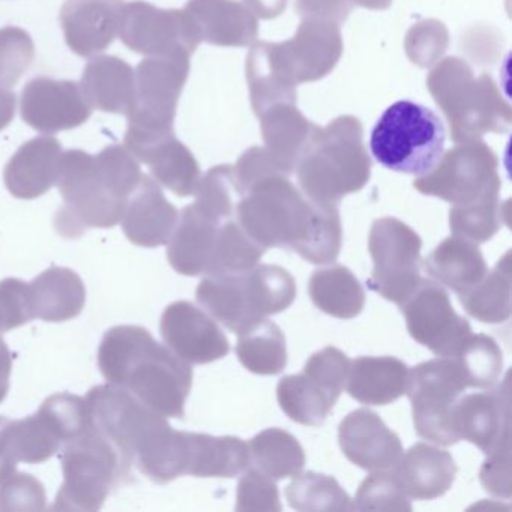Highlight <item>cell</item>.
<instances>
[{
  "label": "cell",
  "mask_w": 512,
  "mask_h": 512,
  "mask_svg": "<svg viewBox=\"0 0 512 512\" xmlns=\"http://www.w3.org/2000/svg\"><path fill=\"white\" fill-rule=\"evenodd\" d=\"M142 176L139 161L125 146H106L97 155L64 152L56 179L64 205L55 217L56 230L74 239L89 229H112L121 223Z\"/></svg>",
  "instance_id": "1"
},
{
  "label": "cell",
  "mask_w": 512,
  "mask_h": 512,
  "mask_svg": "<svg viewBox=\"0 0 512 512\" xmlns=\"http://www.w3.org/2000/svg\"><path fill=\"white\" fill-rule=\"evenodd\" d=\"M85 400L91 424L118 449L128 466H136L157 484L185 475L187 431L173 430L166 416L112 383L95 386Z\"/></svg>",
  "instance_id": "2"
},
{
  "label": "cell",
  "mask_w": 512,
  "mask_h": 512,
  "mask_svg": "<svg viewBox=\"0 0 512 512\" xmlns=\"http://www.w3.org/2000/svg\"><path fill=\"white\" fill-rule=\"evenodd\" d=\"M98 367L107 382L130 392L149 409L166 418H184L193 368L143 326L110 328L98 349Z\"/></svg>",
  "instance_id": "3"
},
{
  "label": "cell",
  "mask_w": 512,
  "mask_h": 512,
  "mask_svg": "<svg viewBox=\"0 0 512 512\" xmlns=\"http://www.w3.org/2000/svg\"><path fill=\"white\" fill-rule=\"evenodd\" d=\"M295 170L302 194L316 205L338 206L347 194L361 191L371 178L361 121L347 115L317 127Z\"/></svg>",
  "instance_id": "4"
},
{
  "label": "cell",
  "mask_w": 512,
  "mask_h": 512,
  "mask_svg": "<svg viewBox=\"0 0 512 512\" xmlns=\"http://www.w3.org/2000/svg\"><path fill=\"white\" fill-rule=\"evenodd\" d=\"M427 88L449 122L455 143L473 142L488 133H508L512 110L488 74L475 77L460 58H446L430 71Z\"/></svg>",
  "instance_id": "5"
},
{
  "label": "cell",
  "mask_w": 512,
  "mask_h": 512,
  "mask_svg": "<svg viewBox=\"0 0 512 512\" xmlns=\"http://www.w3.org/2000/svg\"><path fill=\"white\" fill-rule=\"evenodd\" d=\"M295 298V278L277 265H257L241 274L208 275L196 290L197 302L209 316L238 335L287 310Z\"/></svg>",
  "instance_id": "6"
},
{
  "label": "cell",
  "mask_w": 512,
  "mask_h": 512,
  "mask_svg": "<svg viewBox=\"0 0 512 512\" xmlns=\"http://www.w3.org/2000/svg\"><path fill=\"white\" fill-rule=\"evenodd\" d=\"M316 212V203L310 202L283 173H272L254 182L235 209L236 223L265 250H298Z\"/></svg>",
  "instance_id": "7"
},
{
  "label": "cell",
  "mask_w": 512,
  "mask_h": 512,
  "mask_svg": "<svg viewBox=\"0 0 512 512\" xmlns=\"http://www.w3.org/2000/svg\"><path fill=\"white\" fill-rule=\"evenodd\" d=\"M445 140V125L433 110L403 100L380 116L371 131L370 149L386 169L419 178L439 163Z\"/></svg>",
  "instance_id": "8"
},
{
  "label": "cell",
  "mask_w": 512,
  "mask_h": 512,
  "mask_svg": "<svg viewBox=\"0 0 512 512\" xmlns=\"http://www.w3.org/2000/svg\"><path fill=\"white\" fill-rule=\"evenodd\" d=\"M191 56H148L136 68V94L124 146L134 158L175 134L179 98L190 76Z\"/></svg>",
  "instance_id": "9"
},
{
  "label": "cell",
  "mask_w": 512,
  "mask_h": 512,
  "mask_svg": "<svg viewBox=\"0 0 512 512\" xmlns=\"http://www.w3.org/2000/svg\"><path fill=\"white\" fill-rule=\"evenodd\" d=\"M61 463L64 482L55 511H98L131 470L118 449L92 424L62 446Z\"/></svg>",
  "instance_id": "10"
},
{
  "label": "cell",
  "mask_w": 512,
  "mask_h": 512,
  "mask_svg": "<svg viewBox=\"0 0 512 512\" xmlns=\"http://www.w3.org/2000/svg\"><path fill=\"white\" fill-rule=\"evenodd\" d=\"M467 388L466 377L452 356H439L409 370L406 394L418 436L436 445H455L449 416Z\"/></svg>",
  "instance_id": "11"
},
{
  "label": "cell",
  "mask_w": 512,
  "mask_h": 512,
  "mask_svg": "<svg viewBox=\"0 0 512 512\" xmlns=\"http://www.w3.org/2000/svg\"><path fill=\"white\" fill-rule=\"evenodd\" d=\"M422 241L398 218L374 221L368 236L373 272L367 280L371 292L401 305L421 281Z\"/></svg>",
  "instance_id": "12"
},
{
  "label": "cell",
  "mask_w": 512,
  "mask_h": 512,
  "mask_svg": "<svg viewBox=\"0 0 512 512\" xmlns=\"http://www.w3.org/2000/svg\"><path fill=\"white\" fill-rule=\"evenodd\" d=\"M496 154L481 139L457 143L442 155L427 175L419 176L413 187L425 196L439 197L452 205H466L500 194L502 181Z\"/></svg>",
  "instance_id": "13"
},
{
  "label": "cell",
  "mask_w": 512,
  "mask_h": 512,
  "mask_svg": "<svg viewBox=\"0 0 512 512\" xmlns=\"http://www.w3.org/2000/svg\"><path fill=\"white\" fill-rule=\"evenodd\" d=\"M89 422L85 398L70 392L52 395L35 415L19 421L11 419V452L17 463H44L86 431Z\"/></svg>",
  "instance_id": "14"
},
{
  "label": "cell",
  "mask_w": 512,
  "mask_h": 512,
  "mask_svg": "<svg viewBox=\"0 0 512 512\" xmlns=\"http://www.w3.org/2000/svg\"><path fill=\"white\" fill-rule=\"evenodd\" d=\"M119 38L134 53L146 56H193L199 32L185 10H163L145 0L125 4Z\"/></svg>",
  "instance_id": "15"
},
{
  "label": "cell",
  "mask_w": 512,
  "mask_h": 512,
  "mask_svg": "<svg viewBox=\"0 0 512 512\" xmlns=\"http://www.w3.org/2000/svg\"><path fill=\"white\" fill-rule=\"evenodd\" d=\"M400 308L410 337L434 355H455L472 334L470 323L457 314L448 292L436 281L421 278Z\"/></svg>",
  "instance_id": "16"
},
{
  "label": "cell",
  "mask_w": 512,
  "mask_h": 512,
  "mask_svg": "<svg viewBox=\"0 0 512 512\" xmlns=\"http://www.w3.org/2000/svg\"><path fill=\"white\" fill-rule=\"evenodd\" d=\"M94 110L85 100L80 83L37 77L23 88V122L41 134H56L82 127Z\"/></svg>",
  "instance_id": "17"
},
{
  "label": "cell",
  "mask_w": 512,
  "mask_h": 512,
  "mask_svg": "<svg viewBox=\"0 0 512 512\" xmlns=\"http://www.w3.org/2000/svg\"><path fill=\"white\" fill-rule=\"evenodd\" d=\"M160 331L166 346L188 364H211L230 352L229 340L214 317L188 301L166 308Z\"/></svg>",
  "instance_id": "18"
},
{
  "label": "cell",
  "mask_w": 512,
  "mask_h": 512,
  "mask_svg": "<svg viewBox=\"0 0 512 512\" xmlns=\"http://www.w3.org/2000/svg\"><path fill=\"white\" fill-rule=\"evenodd\" d=\"M277 46L296 85L322 80L343 55L340 25L314 17L302 19L295 37Z\"/></svg>",
  "instance_id": "19"
},
{
  "label": "cell",
  "mask_w": 512,
  "mask_h": 512,
  "mask_svg": "<svg viewBox=\"0 0 512 512\" xmlns=\"http://www.w3.org/2000/svg\"><path fill=\"white\" fill-rule=\"evenodd\" d=\"M449 424L457 442L467 440L490 454L509 439L508 383H503V388L461 395L452 407Z\"/></svg>",
  "instance_id": "20"
},
{
  "label": "cell",
  "mask_w": 512,
  "mask_h": 512,
  "mask_svg": "<svg viewBox=\"0 0 512 512\" xmlns=\"http://www.w3.org/2000/svg\"><path fill=\"white\" fill-rule=\"evenodd\" d=\"M125 0H65L59 20L65 43L80 58L106 52L119 34Z\"/></svg>",
  "instance_id": "21"
},
{
  "label": "cell",
  "mask_w": 512,
  "mask_h": 512,
  "mask_svg": "<svg viewBox=\"0 0 512 512\" xmlns=\"http://www.w3.org/2000/svg\"><path fill=\"white\" fill-rule=\"evenodd\" d=\"M341 451L367 472L391 470L403 455L400 437L373 410L350 412L338 427Z\"/></svg>",
  "instance_id": "22"
},
{
  "label": "cell",
  "mask_w": 512,
  "mask_h": 512,
  "mask_svg": "<svg viewBox=\"0 0 512 512\" xmlns=\"http://www.w3.org/2000/svg\"><path fill=\"white\" fill-rule=\"evenodd\" d=\"M179 212L164 196L160 184L151 176H142L128 197L122 215V230L134 245L157 248L170 241Z\"/></svg>",
  "instance_id": "23"
},
{
  "label": "cell",
  "mask_w": 512,
  "mask_h": 512,
  "mask_svg": "<svg viewBox=\"0 0 512 512\" xmlns=\"http://www.w3.org/2000/svg\"><path fill=\"white\" fill-rule=\"evenodd\" d=\"M62 154L61 142L52 136L35 137L23 143L5 166V187L20 200L44 196L56 185Z\"/></svg>",
  "instance_id": "24"
},
{
  "label": "cell",
  "mask_w": 512,
  "mask_h": 512,
  "mask_svg": "<svg viewBox=\"0 0 512 512\" xmlns=\"http://www.w3.org/2000/svg\"><path fill=\"white\" fill-rule=\"evenodd\" d=\"M185 13L200 40L218 47H248L259 37V19L236 0H188Z\"/></svg>",
  "instance_id": "25"
},
{
  "label": "cell",
  "mask_w": 512,
  "mask_h": 512,
  "mask_svg": "<svg viewBox=\"0 0 512 512\" xmlns=\"http://www.w3.org/2000/svg\"><path fill=\"white\" fill-rule=\"evenodd\" d=\"M392 473L409 499L433 500L452 487L457 464L445 449L421 442L403 452Z\"/></svg>",
  "instance_id": "26"
},
{
  "label": "cell",
  "mask_w": 512,
  "mask_h": 512,
  "mask_svg": "<svg viewBox=\"0 0 512 512\" xmlns=\"http://www.w3.org/2000/svg\"><path fill=\"white\" fill-rule=\"evenodd\" d=\"M92 110L127 116L136 94V71L116 56H94L83 70L80 82Z\"/></svg>",
  "instance_id": "27"
},
{
  "label": "cell",
  "mask_w": 512,
  "mask_h": 512,
  "mask_svg": "<svg viewBox=\"0 0 512 512\" xmlns=\"http://www.w3.org/2000/svg\"><path fill=\"white\" fill-rule=\"evenodd\" d=\"M220 223L206 217L196 206L182 209L170 236L167 257L178 274L199 277L208 274Z\"/></svg>",
  "instance_id": "28"
},
{
  "label": "cell",
  "mask_w": 512,
  "mask_h": 512,
  "mask_svg": "<svg viewBox=\"0 0 512 512\" xmlns=\"http://www.w3.org/2000/svg\"><path fill=\"white\" fill-rule=\"evenodd\" d=\"M251 107L257 116L275 104H296L295 80L287 70L277 43H254L245 65Z\"/></svg>",
  "instance_id": "29"
},
{
  "label": "cell",
  "mask_w": 512,
  "mask_h": 512,
  "mask_svg": "<svg viewBox=\"0 0 512 512\" xmlns=\"http://www.w3.org/2000/svg\"><path fill=\"white\" fill-rule=\"evenodd\" d=\"M409 367L394 356H361L350 361L346 388L367 406H386L406 394Z\"/></svg>",
  "instance_id": "30"
},
{
  "label": "cell",
  "mask_w": 512,
  "mask_h": 512,
  "mask_svg": "<svg viewBox=\"0 0 512 512\" xmlns=\"http://www.w3.org/2000/svg\"><path fill=\"white\" fill-rule=\"evenodd\" d=\"M259 119L266 151L287 176L292 175L317 125L308 121L296 104H275L260 113Z\"/></svg>",
  "instance_id": "31"
},
{
  "label": "cell",
  "mask_w": 512,
  "mask_h": 512,
  "mask_svg": "<svg viewBox=\"0 0 512 512\" xmlns=\"http://www.w3.org/2000/svg\"><path fill=\"white\" fill-rule=\"evenodd\" d=\"M431 280L461 295L487 275L488 266L478 244L452 236L440 242L424 260Z\"/></svg>",
  "instance_id": "32"
},
{
  "label": "cell",
  "mask_w": 512,
  "mask_h": 512,
  "mask_svg": "<svg viewBox=\"0 0 512 512\" xmlns=\"http://www.w3.org/2000/svg\"><path fill=\"white\" fill-rule=\"evenodd\" d=\"M29 287L35 317L44 322H67L85 308V283L73 269L52 266L34 278Z\"/></svg>",
  "instance_id": "33"
},
{
  "label": "cell",
  "mask_w": 512,
  "mask_h": 512,
  "mask_svg": "<svg viewBox=\"0 0 512 512\" xmlns=\"http://www.w3.org/2000/svg\"><path fill=\"white\" fill-rule=\"evenodd\" d=\"M185 475L197 478H235L251 464L250 448L239 437L188 433Z\"/></svg>",
  "instance_id": "34"
},
{
  "label": "cell",
  "mask_w": 512,
  "mask_h": 512,
  "mask_svg": "<svg viewBox=\"0 0 512 512\" xmlns=\"http://www.w3.org/2000/svg\"><path fill=\"white\" fill-rule=\"evenodd\" d=\"M151 169L158 184L179 197L193 196L199 184L200 167L193 152L175 134L160 140L136 158Z\"/></svg>",
  "instance_id": "35"
},
{
  "label": "cell",
  "mask_w": 512,
  "mask_h": 512,
  "mask_svg": "<svg viewBox=\"0 0 512 512\" xmlns=\"http://www.w3.org/2000/svg\"><path fill=\"white\" fill-rule=\"evenodd\" d=\"M311 301L323 313L349 320L365 307V290L358 278L343 265L317 269L308 281Z\"/></svg>",
  "instance_id": "36"
},
{
  "label": "cell",
  "mask_w": 512,
  "mask_h": 512,
  "mask_svg": "<svg viewBox=\"0 0 512 512\" xmlns=\"http://www.w3.org/2000/svg\"><path fill=\"white\" fill-rule=\"evenodd\" d=\"M458 301L473 319L482 323H503L511 317V266L509 253L496 268L487 272L472 289L458 295Z\"/></svg>",
  "instance_id": "37"
},
{
  "label": "cell",
  "mask_w": 512,
  "mask_h": 512,
  "mask_svg": "<svg viewBox=\"0 0 512 512\" xmlns=\"http://www.w3.org/2000/svg\"><path fill=\"white\" fill-rule=\"evenodd\" d=\"M248 448L253 466L274 481L296 476L304 470V449L289 431L266 428L251 439Z\"/></svg>",
  "instance_id": "38"
},
{
  "label": "cell",
  "mask_w": 512,
  "mask_h": 512,
  "mask_svg": "<svg viewBox=\"0 0 512 512\" xmlns=\"http://www.w3.org/2000/svg\"><path fill=\"white\" fill-rule=\"evenodd\" d=\"M238 337L236 355L251 373L275 376L286 368V338L277 323L263 319Z\"/></svg>",
  "instance_id": "39"
},
{
  "label": "cell",
  "mask_w": 512,
  "mask_h": 512,
  "mask_svg": "<svg viewBox=\"0 0 512 512\" xmlns=\"http://www.w3.org/2000/svg\"><path fill=\"white\" fill-rule=\"evenodd\" d=\"M290 508L301 512L352 511V499L337 479L323 473H298L287 485Z\"/></svg>",
  "instance_id": "40"
},
{
  "label": "cell",
  "mask_w": 512,
  "mask_h": 512,
  "mask_svg": "<svg viewBox=\"0 0 512 512\" xmlns=\"http://www.w3.org/2000/svg\"><path fill=\"white\" fill-rule=\"evenodd\" d=\"M265 248L254 242L236 221L220 224L211 266L206 275L241 274L259 265Z\"/></svg>",
  "instance_id": "41"
},
{
  "label": "cell",
  "mask_w": 512,
  "mask_h": 512,
  "mask_svg": "<svg viewBox=\"0 0 512 512\" xmlns=\"http://www.w3.org/2000/svg\"><path fill=\"white\" fill-rule=\"evenodd\" d=\"M505 223V206L500 194L487 196L466 205H452L449 209V229L475 244L490 241Z\"/></svg>",
  "instance_id": "42"
},
{
  "label": "cell",
  "mask_w": 512,
  "mask_h": 512,
  "mask_svg": "<svg viewBox=\"0 0 512 512\" xmlns=\"http://www.w3.org/2000/svg\"><path fill=\"white\" fill-rule=\"evenodd\" d=\"M452 358L460 365L469 388H493L502 376V350L488 335L470 334Z\"/></svg>",
  "instance_id": "43"
},
{
  "label": "cell",
  "mask_w": 512,
  "mask_h": 512,
  "mask_svg": "<svg viewBox=\"0 0 512 512\" xmlns=\"http://www.w3.org/2000/svg\"><path fill=\"white\" fill-rule=\"evenodd\" d=\"M194 196V206L206 217L220 224L230 220L241 200L233 166L221 164L208 170V173L200 178Z\"/></svg>",
  "instance_id": "44"
},
{
  "label": "cell",
  "mask_w": 512,
  "mask_h": 512,
  "mask_svg": "<svg viewBox=\"0 0 512 512\" xmlns=\"http://www.w3.org/2000/svg\"><path fill=\"white\" fill-rule=\"evenodd\" d=\"M341 244L343 227L338 206L317 205L310 232L296 253L314 265H328L340 256Z\"/></svg>",
  "instance_id": "45"
},
{
  "label": "cell",
  "mask_w": 512,
  "mask_h": 512,
  "mask_svg": "<svg viewBox=\"0 0 512 512\" xmlns=\"http://www.w3.org/2000/svg\"><path fill=\"white\" fill-rule=\"evenodd\" d=\"M278 404L292 421L319 427L334 407L305 386L301 374L284 376L277 386Z\"/></svg>",
  "instance_id": "46"
},
{
  "label": "cell",
  "mask_w": 512,
  "mask_h": 512,
  "mask_svg": "<svg viewBox=\"0 0 512 512\" xmlns=\"http://www.w3.org/2000/svg\"><path fill=\"white\" fill-rule=\"evenodd\" d=\"M352 509L356 511H412L409 497L401 491L391 470L371 472L359 485Z\"/></svg>",
  "instance_id": "47"
},
{
  "label": "cell",
  "mask_w": 512,
  "mask_h": 512,
  "mask_svg": "<svg viewBox=\"0 0 512 512\" xmlns=\"http://www.w3.org/2000/svg\"><path fill=\"white\" fill-rule=\"evenodd\" d=\"M35 59V44L25 29L5 26L0 29V83L13 88Z\"/></svg>",
  "instance_id": "48"
},
{
  "label": "cell",
  "mask_w": 512,
  "mask_h": 512,
  "mask_svg": "<svg viewBox=\"0 0 512 512\" xmlns=\"http://www.w3.org/2000/svg\"><path fill=\"white\" fill-rule=\"evenodd\" d=\"M449 46V32L439 20H422L407 32L404 40L407 58L421 68H430L440 61Z\"/></svg>",
  "instance_id": "49"
},
{
  "label": "cell",
  "mask_w": 512,
  "mask_h": 512,
  "mask_svg": "<svg viewBox=\"0 0 512 512\" xmlns=\"http://www.w3.org/2000/svg\"><path fill=\"white\" fill-rule=\"evenodd\" d=\"M239 479L236 488V511L239 512H280V491L274 479L260 472L257 467L248 466Z\"/></svg>",
  "instance_id": "50"
},
{
  "label": "cell",
  "mask_w": 512,
  "mask_h": 512,
  "mask_svg": "<svg viewBox=\"0 0 512 512\" xmlns=\"http://www.w3.org/2000/svg\"><path fill=\"white\" fill-rule=\"evenodd\" d=\"M350 359L337 347H325L311 355L302 373L313 377L323 389L338 401L341 392L346 388L349 376Z\"/></svg>",
  "instance_id": "51"
},
{
  "label": "cell",
  "mask_w": 512,
  "mask_h": 512,
  "mask_svg": "<svg viewBox=\"0 0 512 512\" xmlns=\"http://www.w3.org/2000/svg\"><path fill=\"white\" fill-rule=\"evenodd\" d=\"M44 485L31 473H13L0 482V511H43Z\"/></svg>",
  "instance_id": "52"
},
{
  "label": "cell",
  "mask_w": 512,
  "mask_h": 512,
  "mask_svg": "<svg viewBox=\"0 0 512 512\" xmlns=\"http://www.w3.org/2000/svg\"><path fill=\"white\" fill-rule=\"evenodd\" d=\"M34 319L29 283L19 278L0 281V332L20 328Z\"/></svg>",
  "instance_id": "53"
},
{
  "label": "cell",
  "mask_w": 512,
  "mask_h": 512,
  "mask_svg": "<svg viewBox=\"0 0 512 512\" xmlns=\"http://www.w3.org/2000/svg\"><path fill=\"white\" fill-rule=\"evenodd\" d=\"M233 173H235V181L241 197L250 185H253L259 179L265 178V176L272 175V173L286 175L280 169V166L275 163L272 155L266 151V148H259V146H254V148L248 149L241 155L238 163L233 167Z\"/></svg>",
  "instance_id": "54"
},
{
  "label": "cell",
  "mask_w": 512,
  "mask_h": 512,
  "mask_svg": "<svg viewBox=\"0 0 512 512\" xmlns=\"http://www.w3.org/2000/svg\"><path fill=\"white\" fill-rule=\"evenodd\" d=\"M482 485L488 493L509 499L511 496V469H509V439L488 454V460L479 473Z\"/></svg>",
  "instance_id": "55"
},
{
  "label": "cell",
  "mask_w": 512,
  "mask_h": 512,
  "mask_svg": "<svg viewBox=\"0 0 512 512\" xmlns=\"http://www.w3.org/2000/svg\"><path fill=\"white\" fill-rule=\"evenodd\" d=\"M355 5L350 0H296L295 10L301 19L331 20L343 25Z\"/></svg>",
  "instance_id": "56"
},
{
  "label": "cell",
  "mask_w": 512,
  "mask_h": 512,
  "mask_svg": "<svg viewBox=\"0 0 512 512\" xmlns=\"http://www.w3.org/2000/svg\"><path fill=\"white\" fill-rule=\"evenodd\" d=\"M10 424V418L0 416V482L16 473L19 464L11 452Z\"/></svg>",
  "instance_id": "57"
},
{
  "label": "cell",
  "mask_w": 512,
  "mask_h": 512,
  "mask_svg": "<svg viewBox=\"0 0 512 512\" xmlns=\"http://www.w3.org/2000/svg\"><path fill=\"white\" fill-rule=\"evenodd\" d=\"M242 4L257 17L271 20L281 16L286 11L287 0H244Z\"/></svg>",
  "instance_id": "58"
},
{
  "label": "cell",
  "mask_w": 512,
  "mask_h": 512,
  "mask_svg": "<svg viewBox=\"0 0 512 512\" xmlns=\"http://www.w3.org/2000/svg\"><path fill=\"white\" fill-rule=\"evenodd\" d=\"M11 371H13V356L4 338L0 337V403L10 392Z\"/></svg>",
  "instance_id": "59"
},
{
  "label": "cell",
  "mask_w": 512,
  "mask_h": 512,
  "mask_svg": "<svg viewBox=\"0 0 512 512\" xmlns=\"http://www.w3.org/2000/svg\"><path fill=\"white\" fill-rule=\"evenodd\" d=\"M17 97L13 89L0 83V131L10 127L16 116Z\"/></svg>",
  "instance_id": "60"
},
{
  "label": "cell",
  "mask_w": 512,
  "mask_h": 512,
  "mask_svg": "<svg viewBox=\"0 0 512 512\" xmlns=\"http://www.w3.org/2000/svg\"><path fill=\"white\" fill-rule=\"evenodd\" d=\"M350 2L356 7L374 11L388 10L392 5V0H350Z\"/></svg>",
  "instance_id": "61"
}]
</instances>
